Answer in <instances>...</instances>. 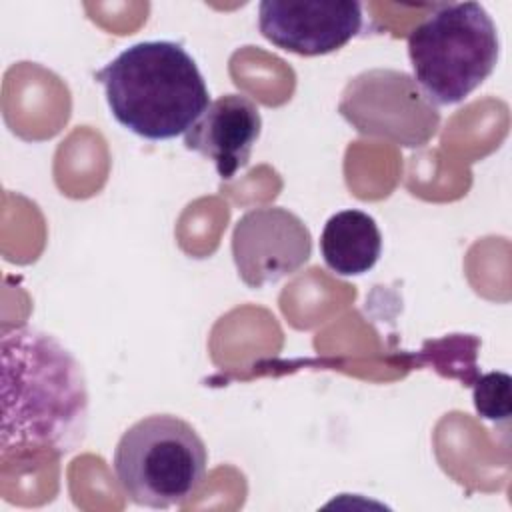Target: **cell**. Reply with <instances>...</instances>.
I'll return each mask as SVG.
<instances>
[{
	"mask_svg": "<svg viewBox=\"0 0 512 512\" xmlns=\"http://www.w3.org/2000/svg\"><path fill=\"white\" fill-rule=\"evenodd\" d=\"M2 456H62L88 428V388L80 362L52 334L30 326L4 328Z\"/></svg>",
	"mask_w": 512,
	"mask_h": 512,
	"instance_id": "obj_1",
	"label": "cell"
},
{
	"mask_svg": "<svg viewBox=\"0 0 512 512\" xmlns=\"http://www.w3.org/2000/svg\"><path fill=\"white\" fill-rule=\"evenodd\" d=\"M118 124L146 140H170L210 104L194 58L176 42L148 40L122 50L94 76Z\"/></svg>",
	"mask_w": 512,
	"mask_h": 512,
	"instance_id": "obj_2",
	"label": "cell"
},
{
	"mask_svg": "<svg viewBox=\"0 0 512 512\" xmlns=\"http://www.w3.org/2000/svg\"><path fill=\"white\" fill-rule=\"evenodd\" d=\"M414 80L436 106L470 96L496 68L498 30L478 2L438 4L408 34Z\"/></svg>",
	"mask_w": 512,
	"mask_h": 512,
	"instance_id": "obj_3",
	"label": "cell"
},
{
	"mask_svg": "<svg viewBox=\"0 0 512 512\" xmlns=\"http://www.w3.org/2000/svg\"><path fill=\"white\" fill-rule=\"evenodd\" d=\"M208 452L192 424L172 414L134 422L114 448V472L122 492L138 506L184 504L206 476Z\"/></svg>",
	"mask_w": 512,
	"mask_h": 512,
	"instance_id": "obj_4",
	"label": "cell"
},
{
	"mask_svg": "<svg viewBox=\"0 0 512 512\" xmlns=\"http://www.w3.org/2000/svg\"><path fill=\"white\" fill-rule=\"evenodd\" d=\"M338 112L364 136L400 146H424L440 126L438 108L416 80L398 70L374 68L354 76L340 98Z\"/></svg>",
	"mask_w": 512,
	"mask_h": 512,
	"instance_id": "obj_5",
	"label": "cell"
},
{
	"mask_svg": "<svg viewBox=\"0 0 512 512\" xmlns=\"http://www.w3.org/2000/svg\"><path fill=\"white\" fill-rule=\"evenodd\" d=\"M312 254L306 224L282 206H262L242 214L232 230V258L250 288L274 284L300 270Z\"/></svg>",
	"mask_w": 512,
	"mask_h": 512,
	"instance_id": "obj_6",
	"label": "cell"
},
{
	"mask_svg": "<svg viewBox=\"0 0 512 512\" xmlns=\"http://www.w3.org/2000/svg\"><path fill=\"white\" fill-rule=\"evenodd\" d=\"M362 22V4L354 0H264L258 4L262 36L300 56L340 50L360 32Z\"/></svg>",
	"mask_w": 512,
	"mask_h": 512,
	"instance_id": "obj_7",
	"label": "cell"
},
{
	"mask_svg": "<svg viewBox=\"0 0 512 512\" xmlns=\"http://www.w3.org/2000/svg\"><path fill=\"white\" fill-rule=\"evenodd\" d=\"M260 130L258 106L244 94H224L212 100L186 130L184 146L212 160L218 176L230 180L248 166Z\"/></svg>",
	"mask_w": 512,
	"mask_h": 512,
	"instance_id": "obj_8",
	"label": "cell"
},
{
	"mask_svg": "<svg viewBox=\"0 0 512 512\" xmlns=\"http://www.w3.org/2000/svg\"><path fill=\"white\" fill-rule=\"evenodd\" d=\"M320 252L326 266L338 276L364 274L380 258L382 234L370 214L356 208L340 210L324 224Z\"/></svg>",
	"mask_w": 512,
	"mask_h": 512,
	"instance_id": "obj_9",
	"label": "cell"
},
{
	"mask_svg": "<svg viewBox=\"0 0 512 512\" xmlns=\"http://www.w3.org/2000/svg\"><path fill=\"white\" fill-rule=\"evenodd\" d=\"M472 398L480 418L506 422L512 412V378L506 372H488L474 378Z\"/></svg>",
	"mask_w": 512,
	"mask_h": 512,
	"instance_id": "obj_10",
	"label": "cell"
}]
</instances>
